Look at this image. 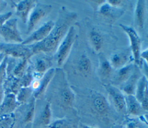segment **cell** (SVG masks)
<instances>
[{
  "label": "cell",
  "mask_w": 148,
  "mask_h": 128,
  "mask_svg": "<svg viewBox=\"0 0 148 128\" xmlns=\"http://www.w3.org/2000/svg\"><path fill=\"white\" fill-rule=\"evenodd\" d=\"M0 36L5 43H21L23 42L17 25V19L10 18L0 28Z\"/></svg>",
  "instance_id": "obj_3"
},
{
  "label": "cell",
  "mask_w": 148,
  "mask_h": 128,
  "mask_svg": "<svg viewBox=\"0 0 148 128\" xmlns=\"http://www.w3.org/2000/svg\"><path fill=\"white\" fill-rule=\"evenodd\" d=\"M33 89L31 87H21L16 96L17 102L20 104L25 101L32 94Z\"/></svg>",
  "instance_id": "obj_26"
},
{
  "label": "cell",
  "mask_w": 148,
  "mask_h": 128,
  "mask_svg": "<svg viewBox=\"0 0 148 128\" xmlns=\"http://www.w3.org/2000/svg\"><path fill=\"white\" fill-rule=\"evenodd\" d=\"M50 63H51L48 59L44 58H38L35 63V71L40 75L43 76L44 74L50 68Z\"/></svg>",
  "instance_id": "obj_24"
},
{
  "label": "cell",
  "mask_w": 148,
  "mask_h": 128,
  "mask_svg": "<svg viewBox=\"0 0 148 128\" xmlns=\"http://www.w3.org/2000/svg\"><path fill=\"white\" fill-rule=\"evenodd\" d=\"M36 2L34 0H24L19 1L18 3L15 5L16 14L21 19L24 23H27L29 13Z\"/></svg>",
  "instance_id": "obj_11"
},
{
  "label": "cell",
  "mask_w": 148,
  "mask_h": 128,
  "mask_svg": "<svg viewBox=\"0 0 148 128\" xmlns=\"http://www.w3.org/2000/svg\"><path fill=\"white\" fill-rule=\"evenodd\" d=\"M12 16V13L10 12L4 13H0V28L8 20L11 18Z\"/></svg>",
  "instance_id": "obj_31"
},
{
  "label": "cell",
  "mask_w": 148,
  "mask_h": 128,
  "mask_svg": "<svg viewBox=\"0 0 148 128\" xmlns=\"http://www.w3.org/2000/svg\"><path fill=\"white\" fill-rule=\"evenodd\" d=\"M35 100L36 99L33 96L29 102V104L28 108V111L25 116L24 122L28 123L31 122L34 117L35 110Z\"/></svg>",
  "instance_id": "obj_28"
},
{
  "label": "cell",
  "mask_w": 148,
  "mask_h": 128,
  "mask_svg": "<svg viewBox=\"0 0 148 128\" xmlns=\"http://www.w3.org/2000/svg\"><path fill=\"white\" fill-rule=\"evenodd\" d=\"M104 86L116 110L120 112H126L125 99L123 92L112 85H105Z\"/></svg>",
  "instance_id": "obj_8"
},
{
  "label": "cell",
  "mask_w": 148,
  "mask_h": 128,
  "mask_svg": "<svg viewBox=\"0 0 148 128\" xmlns=\"http://www.w3.org/2000/svg\"><path fill=\"white\" fill-rule=\"evenodd\" d=\"M127 128H137L136 123L134 121H131L128 122L127 125Z\"/></svg>",
  "instance_id": "obj_35"
},
{
  "label": "cell",
  "mask_w": 148,
  "mask_h": 128,
  "mask_svg": "<svg viewBox=\"0 0 148 128\" xmlns=\"http://www.w3.org/2000/svg\"><path fill=\"white\" fill-rule=\"evenodd\" d=\"M19 103L17 102L16 97V95L12 93H9L5 96L3 101L0 106L1 110L5 112H11L14 110Z\"/></svg>",
  "instance_id": "obj_19"
},
{
  "label": "cell",
  "mask_w": 148,
  "mask_h": 128,
  "mask_svg": "<svg viewBox=\"0 0 148 128\" xmlns=\"http://www.w3.org/2000/svg\"><path fill=\"white\" fill-rule=\"evenodd\" d=\"M125 99L127 113L134 116L139 115L142 113L143 110L134 95H125Z\"/></svg>",
  "instance_id": "obj_16"
},
{
  "label": "cell",
  "mask_w": 148,
  "mask_h": 128,
  "mask_svg": "<svg viewBox=\"0 0 148 128\" xmlns=\"http://www.w3.org/2000/svg\"><path fill=\"white\" fill-rule=\"evenodd\" d=\"M5 90L2 85L0 86V106L2 104L5 97Z\"/></svg>",
  "instance_id": "obj_34"
},
{
  "label": "cell",
  "mask_w": 148,
  "mask_h": 128,
  "mask_svg": "<svg viewBox=\"0 0 148 128\" xmlns=\"http://www.w3.org/2000/svg\"><path fill=\"white\" fill-rule=\"evenodd\" d=\"M5 57H6V56H5L3 54L0 52V63L2 62V61L3 60V59L5 58Z\"/></svg>",
  "instance_id": "obj_36"
},
{
  "label": "cell",
  "mask_w": 148,
  "mask_h": 128,
  "mask_svg": "<svg viewBox=\"0 0 148 128\" xmlns=\"http://www.w3.org/2000/svg\"><path fill=\"white\" fill-rule=\"evenodd\" d=\"M76 38L77 30L74 25H72L57 49L55 59L57 66H61L66 59Z\"/></svg>",
  "instance_id": "obj_2"
},
{
  "label": "cell",
  "mask_w": 148,
  "mask_h": 128,
  "mask_svg": "<svg viewBox=\"0 0 148 128\" xmlns=\"http://www.w3.org/2000/svg\"><path fill=\"white\" fill-rule=\"evenodd\" d=\"M98 12L100 14L106 17L117 18L124 14V10L120 7L111 6L105 1V2L99 6Z\"/></svg>",
  "instance_id": "obj_13"
},
{
  "label": "cell",
  "mask_w": 148,
  "mask_h": 128,
  "mask_svg": "<svg viewBox=\"0 0 148 128\" xmlns=\"http://www.w3.org/2000/svg\"><path fill=\"white\" fill-rule=\"evenodd\" d=\"M140 77L139 71L136 68L131 76L123 84L122 91L125 95H134L137 83Z\"/></svg>",
  "instance_id": "obj_14"
},
{
  "label": "cell",
  "mask_w": 148,
  "mask_h": 128,
  "mask_svg": "<svg viewBox=\"0 0 148 128\" xmlns=\"http://www.w3.org/2000/svg\"><path fill=\"white\" fill-rule=\"evenodd\" d=\"M147 55H148L147 49H146L145 51L140 52V59L142 58L143 59V60L145 61V63L147 65Z\"/></svg>",
  "instance_id": "obj_33"
},
{
  "label": "cell",
  "mask_w": 148,
  "mask_h": 128,
  "mask_svg": "<svg viewBox=\"0 0 148 128\" xmlns=\"http://www.w3.org/2000/svg\"><path fill=\"white\" fill-rule=\"evenodd\" d=\"M51 103L48 101L46 103L43 111L39 116V122L40 125L43 126H48L51 123Z\"/></svg>",
  "instance_id": "obj_23"
},
{
  "label": "cell",
  "mask_w": 148,
  "mask_h": 128,
  "mask_svg": "<svg viewBox=\"0 0 148 128\" xmlns=\"http://www.w3.org/2000/svg\"><path fill=\"white\" fill-rule=\"evenodd\" d=\"M0 52L19 59H28L33 55L30 46L5 42H0Z\"/></svg>",
  "instance_id": "obj_4"
},
{
  "label": "cell",
  "mask_w": 148,
  "mask_h": 128,
  "mask_svg": "<svg viewBox=\"0 0 148 128\" xmlns=\"http://www.w3.org/2000/svg\"><path fill=\"white\" fill-rule=\"evenodd\" d=\"M100 74L104 77H109L112 71V67L109 61L102 57L99 69Z\"/></svg>",
  "instance_id": "obj_27"
},
{
  "label": "cell",
  "mask_w": 148,
  "mask_h": 128,
  "mask_svg": "<svg viewBox=\"0 0 148 128\" xmlns=\"http://www.w3.org/2000/svg\"><path fill=\"white\" fill-rule=\"evenodd\" d=\"M2 39V37H1V36H0V42H1V40Z\"/></svg>",
  "instance_id": "obj_38"
},
{
  "label": "cell",
  "mask_w": 148,
  "mask_h": 128,
  "mask_svg": "<svg viewBox=\"0 0 148 128\" xmlns=\"http://www.w3.org/2000/svg\"><path fill=\"white\" fill-rule=\"evenodd\" d=\"M7 64L8 58L6 56L2 62L0 63V86L2 85V82L7 74Z\"/></svg>",
  "instance_id": "obj_29"
},
{
  "label": "cell",
  "mask_w": 148,
  "mask_h": 128,
  "mask_svg": "<svg viewBox=\"0 0 148 128\" xmlns=\"http://www.w3.org/2000/svg\"><path fill=\"white\" fill-rule=\"evenodd\" d=\"M92 46L96 51H99L102 47L103 39L100 33L95 29L92 30L89 35Z\"/></svg>",
  "instance_id": "obj_25"
},
{
  "label": "cell",
  "mask_w": 148,
  "mask_h": 128,
  "mask_svg": "<svg viewBox=\"0 0 148 128\" xmlns=\"http://www.w3.org/2000/svg\"><path fill=\"white\" fill-rule=\"evenodd\" d=\"M78 69L83 76L87 77L91 72L92 65L90 58L86 55L82 54L78 62Z\"/></svg>",
  "instance_id": "obj_20"
},
{
  "label": "cell",
  "mask_w": 148,
  "mask_h": 128,
  "mask_svg": "<svg viewBox=\"0 0 148 128\" xmlns=\"http://www.w3.org/2000/svg\"><path fill=\"white\" fill-rule=\"evenodd\" d=\"M106 2L110 5L114 7H119L122 2V1L120 0H109L106 1Z\"/></svg>",
  "instance_id": "obj_32"
},
{
  "label": "cell",
  "mask_w": 148,
  "mask_h": 128,
  "mask_svg": "<svg viewBox=\"0 0 148 128\" xmlns=\"http://www.w3.org/2000/svg\"><path fill=\"white\" fill-rule=\"evenodd\" d=\"M94 109L100 114H104L109 110V106L105 97L101 93H96L92 99Z\"/></svg>",
  "instance_id": "obj_18"
},
{
  "label": "cell",
  "mask_w": 148,
  "mask_h": 128,
  "mask_svg": "<svg viewBox=\"0 0 148 128\" xmlns=\"http://www.w3.org/2000/svg\"><path fill=\"white\" fill-rule=\"evenodd\" d=\"M77 122L68 118L57 119L48 126L49 128H77Z\"/></svg>",
  "instance_id": "obj_21"
},
{
  "label": "cell",
  "mask_w": 148,
  "mask_h": 128,
  "mask_svg": "<svg viewBox=\"0 0 148 128\" xmlns=\"http://www.w3.org/2000/svg\"><path fill=\"white\" fill-rule=\"evenodd\" d=\"M119 26L127 35L130 42L131 52L135 62V65L139 66L141 64V59L140 57L141 52V40L136 31L133 28L121 24H120Z\"/></svg>",
  "instance_id": "obj_6"
},
{
  "label": "cell",
  "mask_w": 148,
  "mask_h": 128,
  "mask_svg": "<svg viewBox=\"0 0 148 128\" xmlns=\"http://www.w3.org/2000/svg\"><path fill=\"white\" fill-rule=\"evenodd\" d=\"M134 96L140 103L143 110L147 111L148 108L147 79L146 76H141L137 83Z\"/></svg>",
  "instance_id": "obj_9"
},
{
  "label": "cell",
  "mask_w": 148,
  "mask_h": 128,
  "mask_svg": "<svg viewBox=\"0 0 148 128\" xmlns=\"http://www.w3.org/2000/svg\"><path fill=\"white\" fill-rule=\"evenodd\" d=\"M54 25V22L50 20L44 23L36 30L34 31L29 36L21 43L23 45L29 46L43 40L49 34Z\"/></svg>",
  "instance_id": "obj_7"
},
{
  "label": "cell",
  "mask_w": 148,
  "mask_h": 128,
  "mask_svg": "<svg viewBox=\"0 0 148 128\" xmlns=\"http://www.w3.org/2000/svg\"><path fill=\"white\" fill-rule=\"evenodd\" d=\"M54 73L55 69L53 68H50L44 74L42 80L40 82L39 88L34 92V97L35 99L39 98L45 92L50 82L54 75Z\"/></svg>",
  "instance_id": "obj_17"
},
{
  "label": "cell",
  "mask_w": 148,
  "mask_h": 128,
  "mask_svg": "<svg viewBox=\"0 0 148 128\" xmlns=\"http://www.w3.org/2000/svg\"><path fill=\"white\" fill-rule=\"evenodd\" d=\"M131 54L128 50L119 51L112 54L109 61L112 68L119 69L129 64Z\"/></svg>",
  "instance_id": "obj_10"
},
{
  "label": "cell",
  "mask_w": 148,
  "mask_h": 128,
  "mask_svg": "<svg viewBox=\"0 0 148 128\" xmlns=\"http://www.w3.org/2000/svg\"><path fill=\"white\" fill-rule=\"evenodd\" d=\"M77 17L76 12L69 10L62 6L60 8L57 19L48 36L42 41L31 45L33 54L43 52L52 53L57 50L59 44L65 37L69 28Z\"/></svg>",
  "instance_id": "obj_1"
},
{
  "label": "cell",
  "mask_w": 148,
  "mask_h": 128,
  "mask_svg": "<svg viewBox=\"0 0 148 128\" xmlns=\"http://www.w3.org/2000/svg\"><path fill=\"white\" fill-rule=\"evenodd\" d=\"M82 128H95V127H91V126H87V125H82Z\"/></svg>",
  "instance_id": "obj_37"
},
{
  "label": "cell",
  "mask_w": 148,
  "mask_h": 128,
  "mask_svg": "<svg viewBox=\"0 0 148 128\" xmlns=\"http://www.w3.org/2000/svg\"><path fill=\"white\" fill-rule=\"evenodd\" d=\"M135 69V65L132 63H129L117 69V71L114 77V81L117 84H124L131 76Z\"/></svg>",
  "instance_id": "obj_15"
},
{
  "label": "cell",
  "mask_w": 148,
  "mask_h": 128,
  "mask_svg": "<svg viewBox=\"0 0 148 128\" xmlns=\"http://www.w3.org/2000/svg\"><path fill=\"white\" fill-rule=\"evenodd\" d=\"M27 62V59H21V61L18 63V64L15 67L13 70V74L15 76L20 75L24 70Z\"/></svg>",
  "instance_id": "obj_30"
},
{
  "label": "cell",
  "mask_w": 148,
  "mask_h": 128,
  "mask_svg": "<svg viewBox=\"0 0 148 128\" xmlns=\"http://www.w3.org/2000/svg\"><path fill=\"white\" fill-rule=\"evenodd\" d=\"M52 9V6L50 4L36 2L28 18L27 34L30 33L38 24L51 12Z\"/></svg>",
  "instance_id": "obj_5"
},
{
  "label": "cell",
  "mask_w": 148,
  "mask_h": 128,
  "mask_svg": "<svg viewBox=\"0 0 148 128\" xmlns=\"http://www.w3.org/2000/svg\"><path fill=\"white\" fill-rule=\"evenodd\" d=\"M75 94L68 86H65L61 93V99L64 106L71 107L75 101Z\"/></svg>",
  "instance_id": "obj_22"
},
{
  "label": "cell",
  "mask_w": 148,
  "mask_h": 128,
  "mask_svg": "<svg viewBox=\"0 0 148 128\" xmlns=\"http://www.w3.org/2000/svg\"><path fill=\"white\" fill-rule=\"evenodd\" d=\"M146 13V1L138 0L136 2L135 12L134 21L139 28H143L145 25Z\"/></svg>",
  "instance_id": "obj_12"
}]
</instances>
